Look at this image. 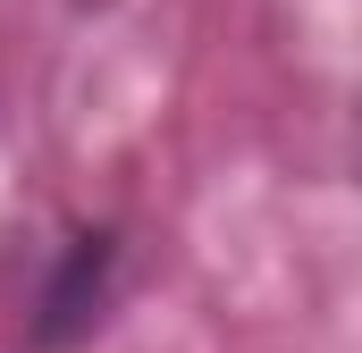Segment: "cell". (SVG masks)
<instances>
[]
</instances>
